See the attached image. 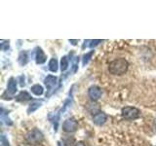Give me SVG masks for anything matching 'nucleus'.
Masks as SVG:
<instances>
[{"label":"nucleus","mask_w":156,"mask_h":146,"mask_svg":"<svg viewBox=\"0 0 156 146\" xmlns=\"http://www.w3.org/2000/svg\"><path fill=\"white\" fill-rule=\"evenodd\" d=\"M129 63L125 58H117L112 61L108 65V70L113 75H122L128 70Z\"/></svg>","instance_id":"f257e3e1"},{"label":"nucleus","mask_w":156,"mask_h":146,"mask_svg":"<svg viewBox=\"0 0 156 146\" xmlns=\"http://www.w3.org/2000/svg\"><path fill=\"white\" fill-rule=\"evenodd\" d=\"M26 140L28 144L36 145L39 144L43 140V134L37 129H33L30 131H28L26 135Z\"/></svg>","instance_id":"f03ea898"},{"label":"nucleus","mask_w":156,"mask_h":146,"mask_svg":"<svg viewBox=\"0 0 156 146\" xmlns=\"http://www.w3.org/2000/svg\"><path fill=\"white\" fill-rule=\"evenodd\" d=\"M122 115L127 120H136L140 116V111L136 107L126 106L122 109Z\"/></svg>","instance_id":"7ed1b4c3"},{"label":"nucleus","mask_w":156,"mask_h":146,"mask_svg":"<svg viewBox=\"0 0 156 146\" xmlns=\"http://www.w3.org/2000/svg\"><path fill=\"white\" fill-rule=\"evenodd\" d=\"M78 128V123L74 119H67L63 122L62 124V130L66 131V133H73Z\"/></svg>","instance_id":"20e7f679"},{"label":"nucleus","mask_w":156,"mask_h":146,"mask_svg":"<svg viewBox=\"0 0 156 146\" xmlns=\"http://www.w3.org/2000/svg\"><path fill=\"white\" fill-rule=\"evenodd\" d=\"M88 95L93 100H98L101 96V90L98 86H92L88 91Z\"/></svg>","instance_id":"39448f33"},{"label":"nucleus","mask_w":156,"mask_h":146,"mask_svg":"<svg viewBox=\"0 0 156 146\" xmlns=\"http://www.w3.org/2000/svg\"><path fill=\"white\" fill-rule=\"evenodd\" d=\"M106 119H107V116L105 113H104V112H98V113H96L94 115V117H93V121H94V123L97 125L105 124Z\"/></svg>","instance_id":"423d86ee"},{"label":"nucleus","mask_w":156,"mask_h":146,"mask_svg":"<svg viewBox=\"0 0 156 146\" xmlns=\"http://www.w3.org/2000/svg\"><path fill=\"white\" fill-rule=\"evenodd\" d=\"M56 84H57V77L52 76V75L47 76V78L45 79V85L47 87V89L50 91V94H49L48 96L51 95V91L54 90V88H55Z\"/></svg>","instance_id":"0eeeda50"},{"label":"nucleus","mask_w":156,"mask_h":146,"mask_svg":"<svg viewBox=\"0 0 156 146\" xmlns=\"http://www.w3.org/2000/svg\"><path fill=\"white\" fill-rule=\"evenodd\" d=\"M17 92V81L15 78H10L8 82V87H7V92L9 95L13 96L16 94Z\"/></svg>","instance_id":"6e6552de"},{"label":"nucleus","mask_w":156,"mask_h":146,"mask_svg":"<svg viewBox=\"0 0 156 146\" xmlns=\"http://www.w3.org/2000/svg\"><path fill=\"white\" fill-rule=\"evenodd\" d=\"M46 61V56L44 52L42 51V49H38L36 53V62L38 64H42Z\"/></svg>","instance_id":"1a4fd4ad"},{"label":"nucleus","mask_w":156,"mask_h":146,"mask_svg":"<svg viewBox=\"0 0 156 146\" xmlns=\"http://www.w3.org/2000/svg\"><path fill=\"white\" fill-rule=\"evenodd\" d=\"M29 99H31V96H29L27 92H20L19 96H17V100L18 101H27V100H29Z\"/></svg>","instance_id":"9d476101"},{"label":"nucleus","mask_w":156,"mask_h":146,"mask_svg":"<svg viewBox=\"0 0 156 146\" xmlns=\"http://www.w3.org/2000/svg\"><path fill=\"white\" fill-rule=\"evenodd\" d=\"M41 103H42L41 101H34L33 103L29 105L28 109H27V113H32V112H34L37 108H39V107L41 106Z\"/></svg>","instance_id":"9b49d317"},{"label":"nucleus","mask_w":156,"mask_h":146,"mask_svg":"<svg viewBox=\"0 0 156 146\" xmlns=\"http://www.w3.org/2000/svg\"><path fill=\"white\" fill-rule=\"evenodd\" d=\"M31 92L36 96H41L43 94V87L41 85H34L31 87Z\"/></svg>","instance_id":"f8f14e48"},{"label":"nucleus","mask_w":156,"mask_h":146,"mask_svg":"<svg viewBox=\"0 0 156 146\" xmlns=\"http://www.w3.org/2000/svg\"><path fill=\"white\" fill-rule=\"evenodd\" d=\"M49 69L52 72H57L58 71V61L56 58H52L49 62Z\"/></svg>","instance_id":"ddd939ff"},{"label":"nucleus","mask_w":156,"mask_h":146,"mask_svg":"<svg viewBox=\"0 0 156 146\" xmlns=\"http://www.w3.org/2000/svg\"><path fill=\"white\" fill-rule=\"evenodd\" d=\"M19 62L22 65H24L27 62V55L26 52H22L19 56Z\"/></svg>","instance_id":"4468645a"},{"label":"nucleus","mask_w":156,"mask_h":146,"mask_svg":"<svg viewBox=\"0 0 156 146\" xmlns=\"http://www.w3.org/2000/svg\"><path fill=\"white\" fill-rule=\"evenodd\" d=\"M68 67V60L66 57H62L61 61V69L62 71H66Z\"/></svg>","instance_id":"2eb2a0df"},{"label":"nucleus","mask_w":156,"mask_h":146,"mask_svg":"<svg viewBox=\"0 0 156 146\" xmlns=\"http://www.w3.org/2000/svg\"><path fill=\"white\" fill-rule=\"evenodd\" d=\"M63 142L66 146H72V144L74 143V138H70V137H66L63 139Z\"/></svg>","instance_id":"dca6fc26"},{"label":"nucleus","mask_w":156,"mask_h":146,"mask_svg":"<svg viewBox=\"0 0 156 146\" xmlns=\"http://www.w3.org/2000/svg\"><path fill=\"white\" fill-rule=\"evenodd\" d=\"M94 54V51H92V52H90V53H88L87 55H85L84 56V60H83V65H85L86 63L89 61V60H90V57H91V56Z\"/></svg>","instance_id":"f3484780"},{"label":"nucleus","mask_w":156,"mask_h":146,"mask_svg":"<svg viewBox=\"0 0 156 146\" xmlns=\"http://www.w3.org/2000/svg\"><path fill=\"white\" fill-rule=\"evenodd\" d=\"M0 48H1V50L3 51H6L9 49V42L6 41V42H2L1 43V46H0Z\"/></svg>","instance_id":"a211bd4d"},{"label":"nucleus","mask_w":156,"mask_h":146,"mask_svg":"<svg viewBox=\"0 0 156 146\" xmlns=\"http://www.w3.org/2000/svg\"><path fill=\"white\" fill-rule=\"evenodd\" d=\"M1 143L3 146H10L9 145V142H8V140L6 139V137H5V135L2 134L1 135Z\"/></svg>","instance_id":"6ab92c4d"},{"label":"nucleus","mask_w":156,"mask_h":146,"mask_svg":"<svg viewBox=\"0 0 156 146\" xmlns=\"http://www.w3.org/2000/svg\"><path fill=\"white\" fill-rule=\"evenodd\" d=\"M100 42H101V40H92V41H91V44L89 45V47H90V48L95 47V46H97Z\"/></svg>","instance_id":"aec40b11"},{"label":"nucleus","mask_w":156,"mask_h":146,"mask_svg":"<svg viewBox=\"0 0 156 146\" xmlns=\"http://www.w3.org/2000/svg\"><path fill=\"white\" fill-rule=\"evenodd\" d=\"M75 146H85V144L83 143V142H81V141H80V142H77V143H75Z\"/></svg>","instance_id":"412c9836"},{"label":"nucleus","mask_w":156,"mask_h":146,"mask_svg":"<svg viewBox=\"0 0 156 146\" xmlns=\"http://www.w3.org/2000/svg\"><path fill=\"white\" fill-rule=\"evenodd\" d=\"M69 41H70V42H72V44H73V45H75V44H76L75 42H77L76 40H69Z\"/></svg>","instance_id":"4be33fe9"},{"label":"nucleus","mask_w":156,"mask_h":146,"mask_svg":"<svg viewBox=\"0 0 156 146\" xmlns=\"http://www.w3.org/2000/svg\"><path fill=\"white\" fill-rule=\"evenodd\" d=\"M58 146H62V143L61 142H58Z\"/></svg>","instance_id":"5701e85b"}]
</instances>
